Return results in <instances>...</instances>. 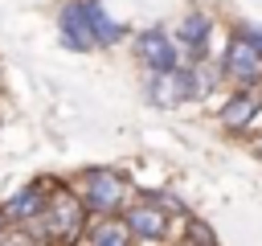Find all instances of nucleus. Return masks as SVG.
<instances>
[{"instance_id":"9","label":"nucleus","mask_w":262,"mask_h":246,"mask_svg":"<svg viewBox=\"0 0 262 246\" xmlns=\"http://www.w3.org/2000/svg\"><path fill=\"white\" fill-rule=\"evenodd\" d=\"M262 115V86H229V94L217 102V127L229 135H246Z\"/></svg>"},{"instance_id":"15","label":"nucleus","mask_w":262,"mask_h":246,"mask_svg":"<svg viewBox=\"0 0 262 246\" xmlns=\"http://www.w3.org/2000/svg\"><path fill=\"white\" fill-rule=\"evenodd\" d=\"M0 246H37L33 238H29V230H20V225H12L4 238H0Z\"/></svg>"},{"instance_id":"6","label":"nucleus","mask_w":262,"mask_h":246,"mask_svg":"<svg viewBox=\"0 0 262 246\" xmlns=\"http://www.w3.org/2000/svg\"><path fill=\"white\" fill-rule=\"evenodd\" d=\"M131 57L143 74H164V70H176L184 66V53L172 37L168 25H143L131 33Z\"/></svg>"},{"instance_id":"1","label":"nucleus","mask_w":262,"mask_h":246,"mask_svg":"<svg viewBox=\"0 0 262 246\" xmlns=\"http://www.w3.org/2000/svg\"><path fill=\"white\" fill-rule=\"evenodd\" d=\"M86 221H90V209L82 205V197L70 189V176H66V180L53 189L45 213H41L37 221H29L25 230H29V238H33L37 246H78Z\"/></svg>"},{"instance_id":"18","label":"nucleus","mask_w":262,"mask_h":246,"mask_svg":"<svg viewBox=\"0 0 262 246\" xmlns=\"http://www.w3.org/2000/svg\"><path fill=\"white\" fill-rule=\"evenodd\" d=\"M0 86H4V70H0Z\"/></svg>"},{"instance_id":"11","label":"nucleus","mask_w":262,"mask_h":246,"mask_svg":"<svg viewBox=\"0 0 262 246\" xmlns=\"http://www.w3.org/2000/svg\"><path fill=\"white\" fill-rule=\"evenodd\" d=\"M53 33H57V45L70 49V53H98L90 29H86V16L78 8V0H61L57 4V16H53Z\"/></svg>"},{"instance_id":"5","label":"nucleus","mask_w":262,"mask_h":246,"mask_svg":"<svg viewBox=\"0 0 262 246\" xmlns=\"http://www.w3.org/2000/svg\"><path fill=\"white\" fill-rule=\"evenodd\" d=\"M172 37H176V45H180V53H184V61L188 66H196V61H213V37H217V16L209 12V8H201V4H188L172 25Z\"/></svg>"},{"instance_id":"7","label":"nucleus","mask_w":262,"mask_h":246,"mask_svg":"<svg viewBox=\"0 0 262 246\" xmlns=\"http://www.w3.org/2000/svg\"><path fill=\"white\" fill-rule=\"evenodd\" d=\"M217 66H221L225 86H262V53L246 41V33L237 25L225 33V45L217 53Z\"/></svg>"},{"instance_id":"10","label":"nucleus","mask_w":262,"mask_h":246,"mask_svg":"<svg viewBox=\"0 0 262 246\" xmlns=\"http://www.w3.org/2000/svg\"><path fill=\"white\" fill-rule=\"evenodd\" d=\"M78 8H82V16H86V29H90V37H94V45H98V53H106V49H115V45H123V41H131V25H123V20H115L111 16V8L102 4V0H78Z\"/></svg>"},{"instance_id":"8","label":"nucleus","mask_w":262,"mask_h":246,"mask_svg":"<svg viewBox=\"0 0 262 246\" xmlns=\"http://www.w3.org/2000/svg\"><path fill=\"white\" fill-rule=\"evenodd\" d=\"M61 180H66V176H33V180H25L20 189H12V193L0 201L4 217L25 230L29 221H37V217L45 213V205H49V197H53V189H57Z\"/></svg>"},{"instance_id":"3","label":"nucleus","mask_w":262,"mask_h":246,"mask_svg":"<svg viewBox=\"0 0 262 246\" xmlns=\"http://www.w3.org/2000/svg\"><path fill=\"white\" fill-rule=\"evenodd\" d=\"M143 98L156 111H180L188 102H201V82H196V66H176L164 74H143Z\"/></svg>"},{"instance_id":"12","label":"nucleus","mask_w":262,"mask_h":246,"mask_svg":"<svg viewBox=\"0 0 262 246\" xmlns=\"http://www.w3.org/2000/svg\"><path fill=\"white\" fill-rule=\"evenodd\" d=\"M78 246H135L123 213H102V217H90L86 230H82V242Z\"/></svg>"},{"instance_id":"16","label":"nucleus","mask_w":262,"mask_h":246,"mask_svg":"<svg viewBox=\"0 0 262 246\" xmlns=\"http://www.w3.org/2000/svg\"><path fill=\"white\" fill-rule=\"evenodd\" d=\"M237 29H242V33H246V41H250V45H254V49L262 53V25H254V20H246V25H237Z\"/></svg>"},{"instance_id":"2","label":"nucleus","mask_w":262,"mask_h":246,"mask_svg":"<svg viewBox=\"0 0 262 246\" xmlns=\"http://www.w3.org/2000/svg\"><path fill=\"white\" fill-rule=\"evenodd\" d=\"M70 189L82 197V205L90 209V217H102V213H123L135 197V184L127 180L123 168L115 164H86L70 176Z\"/></svg>"},{"instance_id":"13","label":"nucleus","mask_w":262,"mask_h":246,"mask_svg":"<svg viewBox=\"0 0 262 246\" xmlns=\"http://www.w3.org/2000/svg\"><path fill=\"white\" fill-rule=\"evenodd\" d=\"M180 242H184V246H221V242H217V234H213V225H209V221H201L196 213L180 217Z\"/></svg>"},{"instance_id":"17","label":"nucleus","mask_w":262,"mask_h":246,"mask_svg":"<svg viewBox=\"0 0 262 246\" xmlns=\"http://www.w3.org/2000/svg\"><path fill=\"white\" fill-rule=\"evenodd\" d=\"M8 230H12V221H8V217H4V209H0V238H4Z\"/></svg>"},{"instance_id":"4","label":"nucleus","mask_w":262,"mask_h":246,"mask_svg":"<svg viewBox=\"0 0 262 246\" xmlns=\"http://www.w3.org/2000/svg\"><path fill=\"white\" fill-rule=\"evenodd\" d=\"M123 221H127L135 246H168V242L180 234V221H176L168 209H160L147 193H135V197H131V205L123 209Z\"/></svg>"},{"instance_id":"14","label":"nucleus","mask_w":262,"mask_h":246,"mask_svg":"<svg viewBox=\"0 0 262 246\" xmlns=\"http://www.w3.org/2000/svg\"><path fill=\"white\" fill-rule=\"evenodd\" d=\"M143 193H147V197H151L160 209H168L176 221H180V217H188V205H184V197H176V193H168V189H143Z\"/></svg>"}]
</instances>
